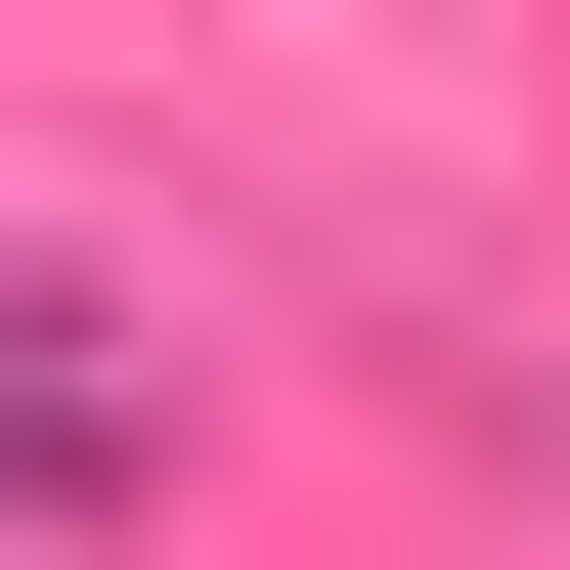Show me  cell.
<instances>
[{"label":"cell","mask_w":570,"mask_h":570,"mask_svg":"<svg viewBox=\"0 0 570 570\" xmlns=\"http://www.w3.org/2000/svg\"><path fill=\"white\" fill-rule=\"evenodd\" d=\"M176 483V352H132V307H45V264H0V527H132Z\"/></svg>","instance_id":"obj_1"}]
</instances>
